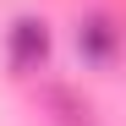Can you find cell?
I'll return each mask as SVG.
<instances>
[{"mask_svg": "<svg viewBox=\"0 0 126 126\" xmlns=\"http://www.w3.org/2000/svg\"><path fill=\"white\" fill-rule=\"evenodd\" d=\"M11 60H16L22 71L44 60V22H16V28H11Z\"/></svg>", "mask_w": 126, "mask_h": 126, "instance_id": "1", "label": "cell"}, {"mask_svg": "<svg viewBox=\"0 0 126 126\" xmlns=\"http://www.w3.org/2000/svg\"><path fill=\"white\" fill-rule=\"evenodd\" d=\"M77 38L93 49V60H110V44H115V33H110V22H104V16H88V28H82Z\"/></svg>", "mask_w": 126, "mask_h": 126, "instance_id": "2", "label": "cell"}]
</instances>
